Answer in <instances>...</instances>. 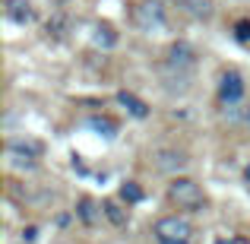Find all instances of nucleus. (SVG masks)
<instances>
[{
	"instance_id": "obj_1",
	"label": "nucleus",
	"mask_w": 250,
	"mask_h": 244,
	"mask_svg": "<svg viewBox=\"0 0 250 244\" xmlns=\"http://www.w3.org/2000/svg\"><path fill=\"white\" fill-rule=\"evenodd\" d=\"M168 197H171V200H174L181 209H187V213H200L203 203H206L200 184L190 181V177H174V181L168 184Z\"/></svg>"
},
{
	"instance_id": "obj_2",
	"label": "nucleus",
	"mask_w": 250,
	"mask_h": 244,
	"mask_svg": "<svg viewBox=\"0 0 250 244\" xmlns=\"http://www.w3.org/2000/svg\"><path fill=\"white\" fill-rule=\"evenodd\" d=\"M155 238L159 241H190L193 238V225L184 216H162L155 222Z\"/></svg>"
},
{
	"instance_id": "obj_3",
	"label": "nucleus",
	"mask_w": 250,
	"mask_h": 244,
	"mask_svg": "<svg viewBox=\"0 0 250 244\" xmlns=\"http://www.w3.org/2000/svg\"><path fill=\"white\" fill-rule=\"evenodd\" d=\"M136 22L143 25V29H159V25H165V6L159 3V0H146V3H140L136 6Z\"/></svg>"
},
{
	"instance_id": "obj_4",
	"label": "nucleus",
	"mask_w": 250,
	"mask_h": 244,
	"mask_svg": "<svg viewBox=\"0 0 250 244\" xmlns=\"http://www.w3.org/2000/svg\"><path fill=\"white\" fill-rule=\"evenodd\" d=\"M241 95H244V80H241L238 70H228L219 83V98L225 105H234V102H241Z\"/></svg>"
},
{
	"instance_id": "obj_5",
	"label": "nucleus",
	"mask_w": 250,
	"mask_h": 244,
	"mask_svg": "<svg viewBox=\"0 0 250 244\" xmlns=\"http://www.w3.org/2000/svg\"><path fill=\"white\" fill-rule=\"evenodd\" d=\"M152 159H155V168L159 171H181L184 165H187L184 153H177V149H159Z\"/></svg>"
},
{
	"instance_id": "obj_6",
	"label": "nucleus",
	"mask_w": 250,
	"mask_h": 244,
	"mask_svg": "<svg viewBox=\"0 0 250 244\" xmlns=\"http://www.w3.org/2000/svg\"><path fill=\"white\" fill-rule=\"evenodd\" d=\"M6 19H10V22L25 25V22L35 19V10H32L29 0H6Z\"/></svg>"
},
{
	"instance_id": "obj_7",
	"label": "nucleus",
	"mask_w": 250,
	"mask_h": 244,
	"mask_svg": "<svg viewBox=\"0 0 250 244\" xmlns=\"http://www.w3.org/2000/svg\"><path fill=\"white\" fill-rule=\"evenodd\" d=\"M117 102H121L133 117H140V121H143V117H149V105L143 102V98H136L133 92H117Z\"/></svg>"
},
{
	"instance_id": "obj_8",
	"label": "nucleus",
	"mask_w": 250,
	"mask_h": 244,
	"mask_svg": "<svg viewBox=\"0 0 250 244\" xmlns=\"http://www.w3.org/2000/svg\"><path fill=\"white\" fill-rule=\"evenodd\" d=\"M168 64L171 67H193V48L190 44H171V51H168Z\"/></svg>"
},
{
	"instance_id": "obj_9",
	"label": "nucleus",
	"mask_w": 250,
	"mask_h": 244,
	"mask_svg": "<svg viewBox=\"0 0 250 244\" xmlns=\"http://www.w3.org/2000/svg\"><path fill=\"white\" fill-rule=\"evenodd\" d=\"M92 42H95V48H114V44H117V32H114V25L98 22L95 29H92Z\"/></svg>"
},
{
	"instance_id": "obj_10",
	"label": "nucleus",
	"mask_w": 250,
	"mask_h": 244,
	"mask_svg": "<svg viewBox=\"0 0 250 244\" xmlns=\"http://www.w3.org/2000/svg\"><path fill=\"white\" fill-rule=\"evenodd\" d=\"M89 127L95 130L98 136H104V140H114L117 136V124L111 121V117H89Z\"/></svg>"
},
{
	"instance_id": "obj_11",
	"label": "nucleus",
	"mask_w": 250,
	"mask_h": 244,
	"mask_svg": "<svg viewBox=\"0 0 250 244\" xmlns=\"http://www.w3.org/2000/svg\"><path fill=\"white\" fill-rule=\"evenodd\" d=\"M102 213L108 216V219L114 222V225H127V213L121 209V203H114V200H104V203H102Z\"/></svg>"
},
{
	"instance_id": "obj_12",
	"label": "nucleus",
	"mask_w": 250,
	"mask_h": 244,
	"mask_svg": "<svg viewBox=\"0 0 250 244\" xmlns=\"http://www.w3.org/2000/svg\"><path fill=\"white\" fill-rule=\"evenodd\" d=\"M76 216L85 222V225H95V219H98V213H95V203L89 200V197H83L80 203H76Z\"/></svg>"
},
{
	"instance_id": "obj_13",
	"label": "nucleus",
	"mask_w": 250,
	"mask_h": 244,
	"mask_svg": "<svg viewBox=\"0 0 250 244\" xmlns=\"http://www.w3.org/2000/svg\"><path fill=\"white\" fill-rule=\"evenodd\" d=\"M121 200H127V203H140V200H143L140 184H136V181H124V184H121Z\"/></svg>"
},
{
	"instance_id": "obj_14",
	"label": "nucleus",
	"mask_w": 250,
	"mask_h": 244,
	"mask_svg": "<svg viewBox=\"0 0 250 244\" xmlns=\"http://www.w3.org/2000/svg\"><path fill=\"white\" fill-rule=\"evenodd\" d=\"M184 3H187V10L193 13L196 19H209L212 16V6H209L206 0H184Z\"/></svg>"
},
{
	"instance_id": "obj_15",
	"label": "nucleus",
	"mask_w": 250,
	"mask_h": 244,
	"mask_svg": "<svg viewBox=\"0 0 250 244\" xmlns=\"http://www.w3.org/2000/svg\"><path fill=\"white\" fill-rule=\"evenodd\" d=\"M234 38H238V42H250V19H241V22L234 25Z\"/></svg>"
},
{
	"instance_id": "obj_16",
	"label": "nucleus",
	"mask_w": 250,
	"mask_h": 244,
	"mask_svg": "<svg viewBox=\"0 0 250 244\" xmlns=\"http://www.w3.org/2000/svg\"><path fill=\"white\" fill-rule=\"evenodd\" d=\"M35 232H38V228H25V232H22V241H35Z\"/></svg>"
},
{
	"instance_id": "obj_17",
	"label": "nucleus",
	"mask_w": 250,
	"mask_h": 244,
	"mask_svg": "<svg viewBox=\"0 0 250 244\" xmlns=\"http://www.w3.org/2000/svg\"><path fill=\"white\" fill-rule=\"evenodd\" d=\"M215 244H238V238H219Z\"/></svg>"
},
{
	"instance_id": "obj_18",
	"label": "nucleus",
	"mask_w": 250,
	"mask_h": 244,
	"mask_svg": "<svg viewBox=\"0 0 250 244\" xmlns=\"http://www.w3.org/2000/svg\"><path fill=\"white\" fill-rule=\"evenodd\" d=\"M244 124L250 127V105H247V111H244Z\"/></svg>"
},
{
	"instance_id": "obj_19",
	"label": "nucleus",
	"mask_w": 250,
	"mask_h": 244,
	"mask_svg": "<svg viewBox=\"0 0 250 244\" xmlns=\"http://www.w3.org/2000/svg\"><path fill=\"white\" fill-rule=\"evenodd\" d=\"M159 244H190V241H159Z\"/></svg>"
},
{
	"instance_id": "obj_20",
	"label": "nucleus",
	"mask_w": 250,
	"mask_h": 244,
	"mask_svg": "<svg viewBox=\"0 0 250 244\" xmlns=\"http://www.w3.org/2000/svg\"><path fill=\"white\" fill-rule=\"evenodd\" d=\"M244 177H247V181H250V165H247V168H244Z\"/></svg>"
},
{
	"instance_id": "obj_21",
	"label": "nucleus",
	"mask_w": 250,
	"mask_h": 244,
	"mask_svg": "<svg viewBox=\"0 0 250 244\" xmlns=\"http://www.w3.org/2000/svg\"><path fill=\"white\" fill-rule=\"evenodd\" d=\"M54 3H67V0H54Z\"/></svg>"
}]
</instances>
